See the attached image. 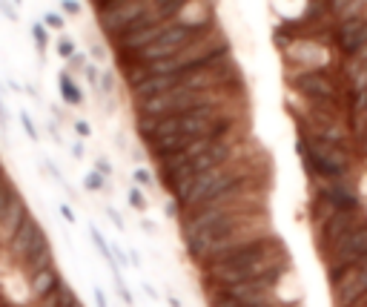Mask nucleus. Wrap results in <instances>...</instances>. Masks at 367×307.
I'll return each mask as SVG.
<instances>
[{
	"instance_id": "nucleus-1",
	"label": "nucleus",
	"mask_w": 367,
	"mask_h": 307,
	"mask_svg": "<svg viewBox=\"0 0 367 307\" xmlns=\"http://www.w3.org/2000/svg\"><path fill=\"white\" fill-rule=\"evenodd\" d=\"M250 100H221L172 115V118L155 121V124H138V135L144 141L152 161L169 158L175 152L204 144V141H224L229 135L247 132L250 127Z\"/></svg>"
},
{
	"instance_id": "nucleus-3",
	"label": "nucleus",
	"mask_w": 367,
	"mask_h": 307,
	"mask_svg": "<svg viewBox=\"0 0 367 307\" xmlns=\"http://www.w3.org/2000/svg\"><path fill=\"white\" fill-rule=\"evenodd\" d=\"M318 258L324 261L327 281H336L344 270H350L358 261H364L367 258V221H361L358 227H353L350 233H344L336 241H330L327 247H321L318 250Z\"/></svg>"
},
{
	"instance_id": "nucleus-5",
	"label": "nucleus",
	"mask_w": 367,
	"mask_h": 307,
	"mask_svg": "<svg viewBox=\"0 0 367 307\" xmlns=\"http://www.w3.org/2000/svg\"><path fill=\"white\" fill-rule=\"evenodd\" d=\"M333 307H361L367 298V258L344 270L336 281H330Z\"/></svg>"
},
{
	"instance_id": "nucleus-2",
	"label": "nucleus",
	"mask_w": 367,
	"mask_h": 307,
	"mask_svg": "<svg viewBox=\"0 0 367 307\" xmlns=\"http://www.w3.org/2000/svg\"><path fill=\"white\" fill-rule=\"evenodd\" d=\"M290 273H293V258H290L287 244L276 233L238 244L207 264H201L204 287H229V284L261 281V278L281 284Z\"/></svg>"
},
{
	"instance_id": "nucleus-4",
	"label": "nucleus",
	"mask_w": 367,
	"mask_h": 307,
	"mask_svg": "<svg viewBox=\"0 0 367 307\" xmlns=\"http://www.w3.org/2000/svg\"><path fill=\"white\" fill-rule=\"evenodd\" d=\"M281 58H284V69L313 72V69H330L336 63V52L324 40L296 38L281 49Z\"/></svg>"
},
{
	"instance_id": "nucleus-6",
	"label": "nucleus",
	"mask_w": 367,
	"mask_h": 307,
	"mask_svg": "<svg viewBox=\"0 0 367 307\" xmlns=\"http://www.w3.org/2000/svg\"><path fill=\"white\" fill-rule=\"evenodd\" d=\"M175 20L184 23V26H189V29H212V26H218L209 0H187Z\"/></svg>"
}]
</instances>
